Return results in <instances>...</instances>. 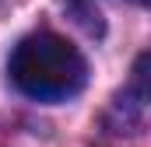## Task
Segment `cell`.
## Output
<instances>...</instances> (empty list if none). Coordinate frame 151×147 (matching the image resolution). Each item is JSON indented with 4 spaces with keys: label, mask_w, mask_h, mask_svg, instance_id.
Wrapping results in <instances>:
<instances>
[{
    "label": "cell",
    "mask_w": 151,
    "mask_h": 147,
    "mask_svg": "<svg viewBox=\"0 0 151 147\" xmlns=\"http://www.w3.org/2000/svg\"><path fill=\"white\" fill-rule=\"evenodd\" d=\"M134 4H144V0H134Z\"/></svg>",
    "instance_id": "cell-2"
},
{
    "label": "cell",
    "mask_w": 151,
    "mask_h": 147,
    "mask_svg": "<svg viewBox=\"0 0 151 147\" xmlns=\"http://www.w3.org/2000/svg\"><path fill=\"white\" fill-rule=\"evenodd\" d=\"M0 4H4V0H0Z\"/></svg>",
    "instance_id": "cell-3"
},
{
    "label": "cell",
    "mask_w": 151,
    "mask_h": 147,
    "mask_svg": "<svg viewBox=\"0 0 151 147\" xmlns=\"http://www.w3.org/2000/svg\"><path fill=\"white\" fill-rule=\"evenodd\" d=\"M7 74L21 95L35 102H63L84 88L88 63L77 53V46H70L63 35L32 32L14 46Z\"/></svg>",
    "instance_id": "cell-1"
}]
</instances>
